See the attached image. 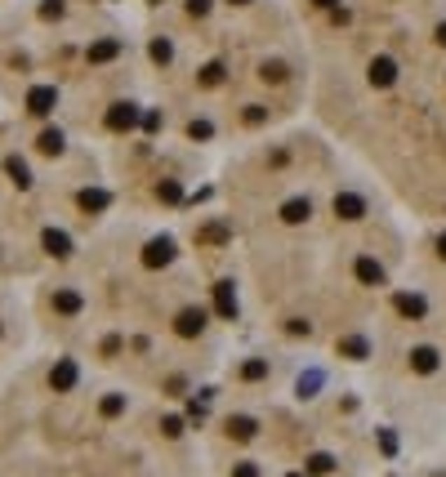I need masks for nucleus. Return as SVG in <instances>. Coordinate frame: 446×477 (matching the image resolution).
<instances>
[{
  "label": "nucleus",
  "mask_w": 446,
  "mask_h": 477,
  "mask_svg": "<svg viewBox=\"0 0 446 477\" xmlns=\"http://www.w3.org/2000/svg\"><path fill=\"white\" fill-rule=\"evenodd\" d=\"M263 375H268V361H246V366H241V379H263Z\"/></svg>",
  "instance_id": "nucleus-25"
},
{
  "label": "nucleus",
  "mask_w": 446,
  "mask_h": 477,
  "mask_svg": "<svg viewBox=\"0 0 446 477\" xmlns=\"http://www.w3.org/2000/svg\"><path fill=\"white\" fill-rule=\"evenodd\" d=\"M393 303H397V312H402V317H411V322H419V317L428 312V303L419 299V295H397Z\"/></svg>",
  "instance_id": "nucleus-16"
},
{
  "label": "nucleus",
  "mask_w": 446,
  "mask_h": 477,
  "mask_svg": "<svg viewBox=\"0 0 446 477\" xmlns=\"http://www.w3.org/2000/svg\"><path fill=\"white\" fill-rule=\"evenodd\" d=\"M263 120H268V112H263L259 103H250L246 107V125H263Z\"/></svg>",
  "instance_id": "nucleus-31"
},
{
  "label": "nucleus",
  "mask_w": 446,
  "mask_h": 477,
  "mask_svg": "<svg viewBox=\"0 0 446 477\" xmlns=\"http://www.w3.org/2000/svg\"><path fill=\"white\" fill-rule=\"evenodd\" d=\"M161 433L165 437H179V433H183V420H174V415H170V420H161Z\"/></svg>",
  "instance_id": "nucleus-33"
},
{
  "label": "nucleus",
  "mask_w": 446,
  "mask_h": 477,
  "mask_svg": "<svg viewBox=\"0 0 446 477\" xmlns=\"http://www.w3.org/2000/svg\"><path fill=\"white\" fill-rule=\"evenodd\" d=\"M228 237H232V228H228V223H210V228H201V232H197L201 246H219V241H228Z\"/></svg>",
  "instance_id": "nucleus-18"
},
{
  "label": "nucleus",
  "mask_w": 446,
  "mask_h": 477,
  "mask_svg": "<svg viewBox=\"0 0 446 477\" xmlns=\"http://www.w3.org/2000/svg\"><path fill=\"white\" fill-rule=\"evenodd\" d=\"M188 134H192V139H210V134H214V125H210V120H192V125H188Z\"/></svg>",
  "instance_id": "nucleus-29"
},
{
  "label": "nucleus",
  "mask_w": 446,
  "mask_h": 477,
  "mask_svg": "<svg viewBox=\"0 0 446 477\" xmlns=\"http://www.w3.org/2000/svg\"><path fill=\"white\" fill-rule=\"evenodd\" d=\"M330 469H335V459H330V455H312V459H308V473H317V477H321V473H330Z\"/></svg>",
  "instance_id": "nucleus-28"
},
{
  "label": "nucleus",
  "mask_w": 446,
  "mask_h": 477,
  "mask_svg": "<svg viewBox=\"0 0 446 477\" xmlns=\"http://www.w3.org/2000/svg\"><path fill=\"white\" fill-rule=\"evenodd\" d=\"M232 477H259V464H250V459H246V464H237Z\"/></svg>",
  "instance_id": "nucleus-35"
},
{
  "label": "nucleus",
  "mask_w": 446,
  "mask_h": 477,
  "mask_svg": "<svg viewBox=\"0 0 446 477\" xmlns=\"http://www.w3.org/2000/svg\"><path fill=\"white\" fill-rule=\"evenodd\" d=\"M152 58H156V63H170V58H174V45L170 41H165V36H156V41H152V50H148Z\"/></svg>",
  "instance_id": "nucleus-22"
},
{
  "label": "nucleus",
  "mask_w": 446,
  "mask_h": 477,
  "mask_svg": "<svg viewBox=\"0 0 446 477\" xmlns=\"http://www.w3.org/2000/svg\"><path fill=\"white\" fill-rule=\"evenodd\" d=\"M170 259H174V241L170 237H152L148 250H143V263H148V268H165Z\"/></svg>",
  "instance_id": "nucleus-4"
},
{
  "label": "nucleus",
  "mask_w": 446,
  "mask_h": 477,
  "mask_svg": "<svg viewBox=\"0 0 446 477\" xmlns=\"http://www.w3.org/2000/svg\"><path fill=\"white\" fill-rule=\"evenodd\" d=\"M308 214H312V201H308V197H295V201L281 205V219H286V223H308Z\"/></svg>",
  "instance_id": "nucleus-14"
},
{
  "label": "nucleus",
  "mask_w": 446,
  "mask_h": 477,
  "mask_svg": "<svg viewBox=\"0 0 446 477\" xmlns=\"http://www.w3.org/2000/svg\"><path fill=\"white\" fill-rule=\"evenodd\" d=\"M156 197H161V201H170V205H174V201H183V188H179V183H174V179H165V183H161V188H156Z\"/></svg>",
  "instance_id": "nucleus-24"
},
{
  "label": "nucleus",
  "mask_w": 446,
  "mask_h": 477,
  "mask_svg": "<svg viewBox=\"0 0 446 477\" xmlns=\"http://www.w3.org/2000/svg\"><path fill=\"white\" fill-rule=\"evenodd\" d=\"M174 330L183 339H192V335H201V330H206V308H183L174 317Z\"/></svg>",
  "instance_id": "nucleus-6"
},
{
  "label": "nucleus",
  "mask_w": 446,
  "mask_h": 477,
  "mask_svg": "<svg viewBox=\"0 0 446 477\" xmlns=\"http://www.w3.org/2000/svg\"><path fill=\"white\" fill-rule=\"evenodd\" d=\"M411 366H415L419 375L438 371V348H415V352H411Z\"/></svg>",
  "instance_id": "nucleus-20"
},
{
  "label": "nucleus",
  "mask_w": 446,
  "mask_h": 477,
  "mask_svg": "<svg viewBox=\"0 0 446 477\" xmlns=\"http://www.w3.org/2000/svg\"><path fill=\"white\" fill-rule=\"evenodd\" d=\"M188 14H192V18H201V14H210V0H188Z\"/></svg>",
  "instance_id": "nucleus-34"
},
{
  "label": "nucleus",
  "mask_w": 446,
  "mask_h": 477,
  "mask_svg": "<svg viewBox=\"0 0 446 477\" xmlns=\"http://www.w3.org/2000/svg\"><path fill=\"white\" fill-rule=\"evenodd\" d=\"M379 450H384V455H393V450H397V437H393V433H379Z\"/></svg>",
  "instance_id": "nucleus-36"
},
{
  "label": "nucleus",
  "mask_w": 446,
  "mask_h": 477,
  "mask_svg": "<svg viewBox=\"0 0 446 477\" xmlns=\"http://www.w3.org/2000/svg\"><path fill=\"white\" fill-rule=\"evenodd\" d=\"M223 81V63H206L201 67V85H219Z\"/></svg>",
  "instance_id": "nucleus-27"
},
{
  "label": "nucleus",
  "mask_w": 446,
  "mask_h": 477,
  "mask_svg": "<svg viewBox=\"0 0 446 477\" xmlns=\"http://www.w3.org/2000/svg\"><path fill=\"white\" fill-rule=\"evenodd\" d=\"M438 254H442V259H446V237H442V241H438Z\"/></svg>",
  "instance_id": "nucleus-41"
},
{
  "label": "nucleus",
  "mask_w": 446,
  "mask_h": 477,
  "mask_svg": "<svg viewBox=\"0 0 446 477\" xmlns=\"http://www.w3.org/2000/svg\"><path fill=\"white\" fill-rule=\"evenodd\" d=\"M76 201H81V210H85V214H103L107 205H112V197H107L103 188H85V192H81Z\"/></svg>",
  "instance_id": "nucleus-11"
},
{
  "label": "nucleus",
  "mask_w": 446,
  "mask_h": 477,
  "mask_svg": "<svg viewBox=\"0 0 446 477\" xmlns=\"http://www.w3.org/2000/svg\"><path fill=\"white\" fill-rule=\"evenodd\" d=\"M5 174L18 183V188H32V170H27V161H18V156H9L5 161Z\"/></svg>",
  "instance_id": "nucleus-19"
},
{
  "label": "nucleus",
  "mask_w": 446,
  "mask_h": 477,
  "mask_svg": "<svg viewBox=\"0 0 446 477\" xmlns=\"http://www.w3.org/2000/svg\"><path fill=\"white\" fill-rule=\"evenodd\" d=\"M366 339H361V335H348V339H340V357H353V361H361V357H366Z\"/></svg>",
  "instance_id": "nucleus-21"
},
{
  "label": "nucleus",
  "mask_w": 446,
  "mask_h": 477,
  "mask_svg": "<svg viewBox=\"0 0 446 477\" xmlns=\"http://www.w3.org/2000/svg\"><path fill=\"white\" fill-rule=\"evenodd\" d=\"M357 281H361V286H384V268L370 259V254H361V259H357Z\"/></svg>",
  "instance_id": "nucleus-12"
},
{
  "label": "nucleus",
  "mask_w": 446,
  "mask_h": 477,
  "mask_svg": "<svg viewBox=\"0 0 446 477\" xmlns=\"http://www.w3.org/2000/svg\"><path fill=\"white\" fill-rule=\"evenodd\" d=\"M232 5H250V0H232Z\"/></svg>",
  "instance_id": "nucleus-42"
},
{
  "label": "nucleus",
  "mask_w": 446,
  "mask_h": 477,
  "mask_svg": "<svg viewBox=\"0 0 446 477\" xmlns=\"http://www.w3.org/2000/svg\"><path fill=\"white\" fill-rule=\"evenodd\" d=\"M36 148H41L45 156H58V152H63V130H41Z\"/></svg>",
  "instance_id": "nucleus-17"
},
{
  "label": "nucleus",
  "mask_w": 446,
  "mask_h": 477,
  "mask_svg": "<svg viewBox=\"0 0 446 477\" xmlns=\"http://www.w3.org/2000/svg\"><path fill=\"white\" fill-rule=\"evenodd\" d=\"M143 130H148V134H156V130H161V116H156V112H148V116H143Z\"/></svg>",
  "instance_id": "nucleus-38"
},
{
  "label": "nucleus",
  "mask_w": 446,
  "mask_h": 477,
  "mask_svg": "<svg viewBox=\"0 0 446 477\" xmlns=\"http://www.w3.org/2000/svg\"><path fill=\"white\" fill-rule=\"evenodd\" d=\"M41 246L54 254V259H67L71 254V237L67 232H58V228H45V237H41Z\"/></svg>",
  "instance_id": "nucleus-10"
},
{
  "label": "nucleus",
  "mask_w": 446,
  "mask_h": 477,
  "mask_svg": "<svg viewBox=\"0 0 446 477\" xmlns=\"http://www.w3.org/2000/svg\"><path fill=\"white\" fill-rule=\"evenodd\" d=\"M139 120H143V112H139L134 103H112V107H107V130H116V134L134 130Z\"/></svg>",
  "instance_id": "nucleus-2"
},
{
  "label": "nucleus",
  "mask_w": 446,
  "mask_h": 477,
  "mask_svg": "<svg viewBox=\"0 0 446 477\" xmlns=\"http://www.w3.org/2000/svg\"><path fill=\"white\" fill-rule=\"evenodd\" d=\"M335 214L348 219V223H357V219L366 214V201H361L357 192H335Z\"/></svg>",
  "instance_id": "nucleus-5"
},
{
  "label": "nucleus",
  "mask_w": 446,
  "mask_h": 477,
  "mask_svg": "<svg viewBox=\"0 0 446 477\" xmlns=\"http://www.w3.org/2000/svg\"><path fill=\"white\" fill-rule=\"evenodd\" d=\"M103 415H107V420H112V415H120V410H125V397H120V393H112V397H103V406H99Z\"/></svg>",
  "instance_id": "nucleus-26"
},
{
  "label": "nucleus",
  "mask_w": 446,
  "mask_h": 477,
  "mask_svg": "<svg viewBox=\"0 0 446 477\" xmlns=\"http://www.w3.org/2000/svg\"><path fill=\"white\" fill-rule=\"evenodd\" d=\"M41 18H63V0H45V5H41Z\"/></svg>",
  "instance_id": "nucleus-32"
},
{
  "label": "nucleus",
  "mask_w": 446,
  "mask_h": 477,
  "mask_svg": "<svg viewBox=\"0 0 446 477\" xmlns=\"http://www.w3.org/2000/svg\"><path fill=\"white\" fill-rule=\"evenodd\" d=\"M286 477H304V473H286Z\"/></svg>",
  "instance_id": "nucleus-43"
},
{
  "label": "nucleus",
  "mask_w": 446,
  "mask_h": 477,
  "mask_svg": "<svg viewBox=\"0 0 446 477\" xmlns=\"http://www.w3.org/2000/svg\"><path fill=\"white\" fill-rule=\"evenodd\" d=\"M312 5H321V9H335V5H340V0H312Z\"/></svg>",
  "instance_id": "nucleus-39"
},
{
  "label": "nucleus",
  "mask_w": 446,
  "mask_h": 477,
  "mask_svg": "<svg viewBox=\"0 0 446 477\" xmlns=\"http://www.w3.org/2000/svg\"><path fill=\"white\" fill-rule=\"evenodd\" d=\"M317 384H321V375H317V371L304 375V379H299V397H312V388H317Z\"/></svg>",
  "instance_id": "nucleus-30"
},
{
  "label": "nucleus",
  "mask_w": 446,
  "mask_h": 477,
  "mask_svg": "<svg viewBox=\"0 0 446 477\" xmlns=\"http://www.w3.org/2000/svg\"><path fill=\"white\" fill-rule=\"evenodd\" d=\"M76 379H81V371H76V361H71V357L54 361V371H50V388H54V393H71Z\"/></svg>",
  "instance_id": "nucleus-3"
},
{
  "label": "nucleus",
  "mask_w": 446,
  "mask_h": 477,
  "mask_svg": "<svg viewBox=\"0 0 446 477\" xmlns=\"http://www.w3.org/2000/svg\"><path fill=\"white\" fill-rule=\"evenodd\" d=\"M81 308H85V299H81L76 290H58V295H54V312L58 317H76Z\"/></svg>",
  "instance_id": "nucleus-13"
},
{
  "label": "nucleus",
  "mask_w": 446,
  "mask_h": 477,
  "mask_svg": "<svg viewBox=\"0 0 446 477\" xmlns=\"http://www.w3.org/2000/svg\"><path fill=\"white\" fill-rule=\"evenodd\" d=\"M116 352H120V339H116V335L103 339V357H116Z\"/></svg>",
  "instance_id": "nucleus-37"
},
{
  "label": "nucleus",
  "mask_w": 446,
  "mask_h": 477,
  "mask_svg": "<svg viewBox=\"0 0 446 477\" xmlns=\"http://www.w3.org/2000/svg\"><path fill=\"white\" fill-rule=\"evenodd\" d=\"M214 308H219V317H228V322L237 317V290H232V281H219V286H214Z\"/></svg>",
  "instance_id": "nucleus-8"
},
{
  "label": "nucleus",
  "mask_w": 446,
  "mask_h": 477,
  "mask_svg": "<svg viewBox=\"0 0 446 477\" xmlns=\"http://www.w3.org/2000/svg\"><path fill=\"white\" fill-rule=\"evenodd\" d=\"M255 433H259V424L250 420V415H232V420H228V437H237V442H250Z\"/></svg>",
  "instance_id": "nucleus-15"
},
{
  "label": "nucleus",
  "mask_w": 446,
  "mask_h": 477,
  "mask_svg": "<svg viewBox=\"0 0 446 477\" xmlns=\"http://www.w3.org/2000/svg\"><path fill=\"white\" fill-rule=\"evenodd\" d=\"M259 76H263V81H272V85H281V81H286V63H277V58H272V63H263V67H259Z\"/></svg>",
  "instance_id": "nucleus-23"
},
{
  "label": "nucleus",
  "mask_w": 446,
  "mask_h": 477,
  "mask_svg": "<svg viewBox=\"0 0 446 477\" xmlns=\"http://www.w3.org/2000/svg\"><path fill=\"white\" fill-rule=\"evenodd\" d=\"M116 54H120V41H116V36H103V41H94L90 50H85L90 63H112Z\"/></svg>",
  "instance_id": "nucleus-9"
},
{
  "label": "nucleus",
  "mask_w": 446,
  "mask_h": 477,
  "mask_svg": "<svg viewBox=\"0 0 446 477\" xmlns=\"http://www.w3.org/2000/svg\"><path fill=\"white\" fill-rule=\"evenodd\" d=\"M54 107H58V90H54V85H32V90H27V112L32 116H50Z\"/></svg>",
  "instance_id": "nucleus-1"
},
{
  "label": "nucleus",
  "mask_w": 446,
  "mask_h": 477,
  "mask_svg": "<svg viewBox=\"0 0 446 477\" xmlns=\"http://www.w3.org/2000/svg\"><path fill=\"white\" fill-rule=\"evenodd\" d=\"M366 76H370V85H379V90H384V85L397 81V63H393L389 54H379V58H370V71H366Z\"/></svg>",
  "instance_id": "nucleus-7"
},
{
  "label": "nucleus",
  "mask_w": 446,
  "mask_h": 477,
  "mask_svg": "<svg viewBox=\"0 0 446 477\" xmlns=\"http://www.w3.org/2000/svg\"><path fill=\"white\" fill-rule=\"evenodd\" d=\"M438 41H442V45H446V22H442V27H438Z\"/></svg>",
  "instance_id": "nucleus-40"
}]
</instances>
